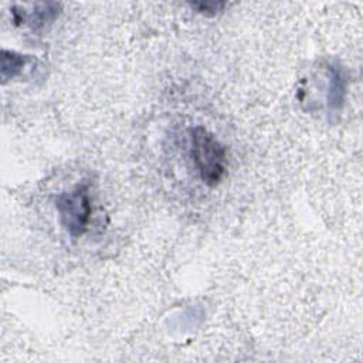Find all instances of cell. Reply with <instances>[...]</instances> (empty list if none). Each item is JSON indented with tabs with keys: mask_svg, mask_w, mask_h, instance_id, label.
Returning <instances> with one entry per match:
<instances>
[{
	"mask_svg": "<svg viewBox=\"0 0 363 363\" xmlns=\"http://www.w3.org/2000/svg\"><path fill=\"white\" fill-rule=\"evenodd\" d=\"M191 156L204 184L217 186L227 170V153L213 133L201 126L191 129Z\"/></svg>",
	"mask_w": 363,
	"mask_h": 363,
	"instance_id": "cell-1",
	"label": "cell"
},
{
	"mask_svg": "<svg viewBox=\"0 0 363 363\" xmlns=\"http://www.w3.org/2000/svg\"><path fill=\"white\" fill-rule=\"evenodd\" d=\"M55 208L62 227L72 237L82 235L91 220V199L86 183L75 186L72 190L61 193L55 199Z\"/></svg>",
	"mask_w": 363,
	"mask_h": 363,
	"instance_id": "cell-2",
	"label": "cell"
},
{
	"mask_svg": "<svg viewBox=\"0 0 363 363\" xmlns=\"http://www.w3.org/2000/svg\"><path fill=\"white\" fill-rule=\"evenodd\" d=\"M328 106L330 111H339L343 106L346 91H347V77L340 64H330L328 67Z\"/></svg>",
	"mask_w": 363,
	"mask_h": 363,
	"instance_id": "cell-3",
	"label": "cell"
},
{
	"mask_svg": "<svg viewBox=\"0 0 363 363\" xmlns=\"http://www.w3.org/2000/svg\"><path fill=\"white\" fill-rule=\"evenodd\" d=\"M28 61H30V57H27V55H23V54H18V52L10 51V50H3L1 51V65H0L3 82L20 75Z\"/></svg>",
	"mask_w": 363,
	"mask_h": 363,
	"instance_id": "cell-4",
	"label": "cell"
},
{
	"mask_svg": "<svg viewBox=\"0 0 363 363\" xmlns=\"http://www.w3.org/2000/svg\"><path fill=\"white\" fill-rule=\"evenodd\" d=\"M60 10V4L57 3H38L34 6L33 13L26 16L24 23L28 20L33 27H43L45 23L52 21Z\"/></svg>",
	"mask_w": 363,
	"mask_h": 363,
	"instance_id": "cell-5",
	"label": "cell"
},
{
	"mask_svg": "<svg viewBox=\"0 0 363 363\" xmlns=\"http://www.w3.org/2000/svg\"><path fill=\"white\" fill-rule=\"evenodd\" d=\"M190 6L200 14L214 16L225 7V3H223V1H196V3H190Z\"/></svg>",
	"mask_w": 363,
	"mask_h": 363,
	"instance_id": "cell-6",
	"label": "cell"
}]
</instances>
